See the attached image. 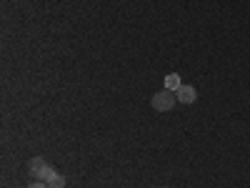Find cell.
<instances>
[{
  "instance_id": "obj_1",
  "label": "cell",
  "mask_w": 250,
  "mask_h": 188,
  "mask_svg": "<svg viewBox=\"0 0 250 188\" xmlns=\"http://www.w3.org/2000/svg\"><path fill=\"white\" fill-rule=\"evenodd\" d=\"M175 100H178V95H175V91H168V88H165V91H160V93H155L153 95V108L155 111H160V113H165V111H170L173 106H175Z\"/></svg>"
},
{
  "instance_id": "obj_2",
  "label": "cell",
  "mask_w": 250,
  "mask_h": 188,
  "mask_svg": "<svg viewBox=\"0 0 250 188\" xmlns=\"http://www.w3.org/2000/svg\"><path fill=\"white\" fill-rule=\"evenodd\" d=\"M28 165H30V173H33L35 181H48V178L53 176V168H50L43 158H33Z\"/></svg>"
},
{
  "instance_id": "obj_3",
  "label": "cell",
  "mask_w": 250,
  "mask_h": 188,
  "mask_svg": "<svg viewBox=\"0 0 250 188\" xmlns=\"http://www.w3.org/2000/svg\"><path fill=\"white\" fill-rule=\"evenodd\" d=\"M175 95H178V100L180 103H195V98H198V93H195V88L193 86H180L178 91H175Z\"/></svg>"
},
{
  "instance_id": "obj_4",
  "label": "cell",
  "mask_w": 250,
  "mask_h": 188,
  "mask_svg": "<svg viewBox=\"0 0 250 188\" xmlns=\"http://www.w3.org/2000/svg\"><path fill=\"white\" fill-rule=\"evenodd\" d=\"M45 183H48V188H65V176H60L58 171H53V176Z\"/></svg>"
},
{
  "instance_id": "obj_5",
  "label": "cell",
  "mask_w": 250,
  "mask_h": 188,
  "mask_svg": "<svg viewBox=\"0 0 250 188\" xmlns=\"http://www.w3.org/2000/svg\"><path fill=\"white\" fill-rule=\"evenodd\" d=\"M180 86H183V83H180V75L170 73L168 78H165V88H168V91H178Z\"/></svg>"
},
{
  "instance_id": "obj_6",
  "label": "cell",
  "mask_w": 250,
  "mask_h": 188,
  "mask_svg": "<svg viewBox=\"0 0 250 188\" xmlns=\"http://www.w3.org/2000/svg\"><path fill=\"white\" fill-rule=\"evenodd\" d=\"M28 188H48V183H45V181H33Z\"/></svg>"
}]
</instances>
